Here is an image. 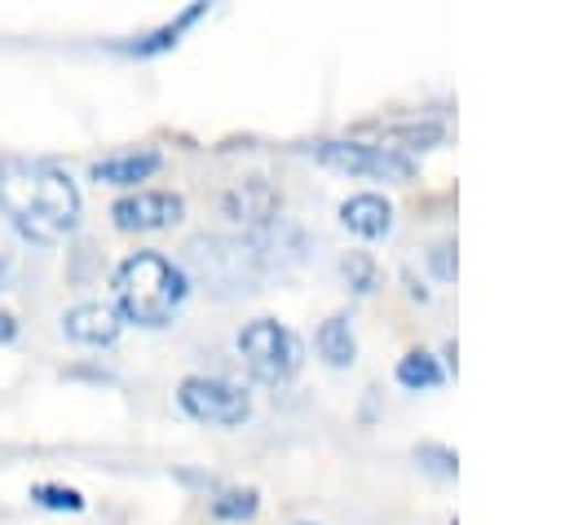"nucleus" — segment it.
<instances>
[{
  "label": "nucleus",
  "instance_id": "obj_12",
  "mask_svg": "<svg viewBox=\"0 0 565 525\" xmlns=\"http://www.w3.org/2000/svg\"><path fill=\"white\" fill-rule=\"evenodd\" d=\"M313 349H318V357H322L327 366H335V371L353 366V357H358V340H353V326H349V318H344V313H331V318L318 326V335H313Z\"/></svg>",
  "mask_w": 565,
  "mask_h": 525
},
{
  "label": "nucleus",
  "instance_id": "obj_13",
  "mask_svg": "<svg viewBox=\"0 0 565 525\" xmlns=\"http://www.w3.org/2000/svg\"><path fill=\"white\" fill-rule=\"evenodd\" d=\"M397 384H402V388H437V384H441L437 357L424 353V349H411V353L397 362Z\"/></svg>",
  "mask_w": 565,
  "mask_h": 525
},
{
  "label": "nucleus",
  "instance_id": "obj_16",
  "mask_svg": "<svg viewBox=\"0 0 565 525\" xmlns=\"http://www.w3.org/2000/svg\"><path fill=\"white\" fill-rule=\"evenodd\" d=\"M340 274L349 278V287H353L358 296L375 291V260H371L366 251H349V256L340 260Z\"/></svg>",
  "mask_w": 565,
  "mask_h": 525
},
{
  "label": "nucleus",
  "instance_id": "obj_10",
  "mask_svg": "<svg viewBox=\"0 0 565 525\" xmlns=\"http://www.w3.org/2000/svg\"><path fill=\"white\" fill-rule=\"evenodd\" d=\"M225 216L247 221V225H269L278 216V190L269 181L252 176V181H243L225 194Z\"/></svg>",
  "mask_w": 565,
  "mask_h": 525
},
{
  "label": "nucleus",
  "instance_id": "obj_15",
  "mask_svg": "<svg viewBox=\"0 0 565 525\" xmlns=\"http://www.w3.org/2000/svg\"><path fill=\"white\" fill-rule=\"evenodd\" d=\"M31 503L44 512H84V494L75 485H57V481L31 485Z\"/></svg>",
  "mask_w": 565,
  "mask_h": 525
},
{
  "label": "nucleus",
  "instance_id": "obj_17",
  "mask_svg": "<svg viewBox=\"0 0 565 525\" xmlns=\"http://www.w3.org/2000/svg\"><path fill=\"white\" fill-rule=\"evenodd\" d=\"M415 459L428 468V472H437V476H455V450H446V446H419L415 450Z\"/></svg>",
  "mask_w": 565,
  "mask_h": 525
},
{
  "label": "nucleus",
  "instance_id": "obj_5",
  "mask_svg": "<svg viewBox=\"0 0 565 525\" xmlns=\"http://www.w3.org/2000/svg\"><path fill=\"white\" fill-rule=\"evenodd\" d=\"M177 406L190 419L212 424V428H238L252 415V397L221 375H185L177 384Z\"/></svg>",
  "mask_w": 565,
  "mask_h": 525
},
{
  "label": "nucleus",
  "instance_id": "obj_2",
  "mask_svg": "<svg viewBox=\"0 0 565 525\" xmlns=\"http://www.w3.org/2000/svg\"><path fill=\"white\" fill-rule=\"evenodd\" d=\"M110 291H115V318L119 322L163 326L185 304L190 278H185L181 265H172L159 251H132V256L119 260V269L110 278Z\"/></svg>",
  "mask_w": 565,
  "mask_h": 525
},
{
  "label": "nucleus",
  "instance_id": "obj_1",
  "mask_svg": "<svg viewBox=\"0 0 565 525\" xmlns=\"http://www.w3.org/2000/svg\"><path fill=\"white\" fill-rule=\"evenodd\" d=\"M0 212L31 243H62L79 225V185L53 163L9 159L0 168Z\"/></svg>",
  "mask_w": 565,
  "mask_h": 525
},
{
  "label": "nucleus",
  "instance_id": "obj_6",
  "mask_svg": "<svg viewBox=\"0 0 565 525\" xmlns=\"http://www.w3.org/2000/svg\"><path fill=\"white\" fill-rule=\"evenodd\" d=\"M185 216V199L172 190H132L110 203V221L124 234H146V229H168Z\"/></svg>",
  "mask_w": 565,
  "mask_h": 525
},
{
  "label": "nucleus",
  "instance_id": "obj_7",
  "mask_svg": "<svg viewBox=\"0 0 565 525\" xmlns=\"http://www.w3.org/2000/svg\"><path fill=\"white\" fill-rule=\"evenodd\" d=\"M62 331L75 340V344H88V349H106L119 340V318L110 304H97V300H84V304H71L62 313Z\"/></svg>",
  "mask_w": 565,
  "mask_h": 525
},
{
  "label": "nucleus",
  "instance_id": "obj_8",
  "mask_svg": "<svg viewBox=\"0 0 565 525\" xmlns=\"http://www.w3.org/2000/svg\"><path fill=\"white\" fill-rule=\"evenodd\" d=\"M159 168H163V154H159V150H119V154L97 159L88 176H93L97 185H119V190H128V185H137V181H150Z\"/></svg>",
  "mask_w": 565,
  "mask_h": 525
},
{
  "label": "nucleus",
  "instance_id": "obj_3",
  "mask_svg": "<svg viewBox=\"0 0 565 525\" xmlns=\"http://www.w3.org/2000/svg\"><path fill=\"white\" fill-rule=\"evenodd\" d=\"M238 353H243V366L260 384H287L300 371V340L274 318L247 322L238 331Z\"/></svg>",
  "mask_w": 565,
  "mask_h": 525
},
{
  "label": "nucleus",
  "instance_id": "obj_9",
  "mask_svg": "<svg viewBox=\"0 0 565 525\" xmlns=\"http://www.w3.org/2000/svg\"><path fill=\"white\" fill-rule=\"evenodd\" d=\"M340 221L344 229H353L358 238H384L393 229V203L384 194H349L340 203Z\"/></svg>",
  "mask_w": 565,
  "mask_h": 525
},
{
  "label": "nucleus",
  "instance_id": "obj_19",
  "mask_svg": "<svg viewBox=\"0 0 565 525\" xmlns=\"http://www.w3.org/2000/svg\"><path fill=\"white\" fill-rule=\"evenodd\" d=\"M13 335H18V318H13V313H4V309H0V344H9V340H13Z\"/></svg>",
  "mask_w": 565,
  "mask_h": 525
},
{
  "label": "nucleus",
  "instance_id": "obj_18",
  "mask_svg": "<svg viewBox=\"0 0 565 525\" xmlns=\"http://www.w3.org/2000/svg\"><path fill=\"white\" fill-rule=\"evenodd\" d=\"M455 247L450 243H437L433 251H428V260H433V269H437V278H455V256H450Z\"/></svg>",
  "mask_w": 565,
  "mask_h": 525
},
{
  "label": "nucleus",
  "instance_id": "obj_14",
  "mask_svg": "<svg viewBox=\"0 0 565 525\" xmlns=\"http://www.w3.org/2000/svg\"><path fill=\"white\" fill-rule=\"evenodd\" d=\"M256 512H260V490H252V485H234V490H221L212 499L216 521H252Z\"/></svg>",
  "mask_w": 565,
  "mask_h": 525
},
{
  "label": "nucleus",
  "instance_id": "obj_4",
  "mask_svg": "<svg viewBox=\"0 0 565 525\" xmlns=\"http://www.w3.org/2000/svg\"><path fill=\"white\" fill-rule=\"evenodd\" d=\"M313 159L322 168L349 172V176H366V181H411L415 176V159L402 154L397 146H371V141H318Z\"/></svg>",
  "mask_w": 565,
  "mask_h": 525
},
{
  "label": "nucleus",
  "instance_id": "obj_11",
  "mask_svg": "<svg viewBox=\"0 0 565 525\" xmlns=\"http://www.w3.org/2000/svg\"><path fill=\"white\" fill-rule=\"evenodd\" d=\"M207 13V4L203 0H194V4H185L172 22H163V26H154V31H146V35H137V40H128V44H115L119 53H132V57H154V53H168V49H177L181 44V35L199 22Z\"/></svg>",
  "mask_w": 565,
  "mask_h": 525
},
{
  "label": "nucleus",
  "instance_id": "obj_20",
  "mask_svg": "<svg viewBox=\"0 0 565 525\" xmlns=\"http://www.w3.org/2000/svg\"><path fill=\"white\" fill-rule=\"evenodd\" d=\"M4 282H9V260L0 256V287H4Z\"/></svg>",
  "mask_w": 565,
  "mask_h": 525
}]
</instances>
